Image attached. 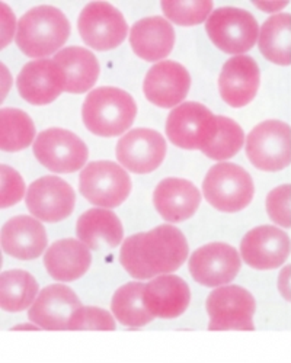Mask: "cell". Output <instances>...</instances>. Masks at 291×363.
<instances>
[{
  "label": "cell",
  "mask_w": 291,
  "mask_h": 363,
  "mask_svg": "<svg viewBox=\"0 0 291 363\" xmlns=\"http://www.w3.org/2000/svg\"><path fill=\"white\" fill-rule=\"evenodd\" d=\"M69 330H115L114 317L98 307H80L72 315Z\"/></svg>",
  "instance_id": "836d02e7"
},
{
  "label": "cell",
  "mask_w": 291,
  "mask_h": 363,
  "mask_svg": "<svg viewBox=\"0 0 291 363\" xmlns=\"http://www.w3.org/2000/svg\"><path fill=\"white\" fill-rule=\"evenodd\" d=\"M66 83L67 79L63 69L48 58L34 60L25 65L16 79L21 98L35 106L54 102L66 92Z\"/></svg>",
  "instance_id": "9a60e30c"
},
{
  "label": "cell",
  "mask_w": 291,
  "mask_h": 363,
  "mask_svg": "<svg viewBox=\"0 0 291 363\" xmlns=\"http://www.w3.org/2000/svg\"><path fill=\"white\" fill-rule=\"evenodd\" d=\"M119 163L131 173L148 174L155 172L166 157V141L155 130L136 128L126 133L116 143Z\"/></svg>",
  "instance_id": "5bb4252c"
},
{
  "label": "cell",
  "mask_w": 291,
  "mask_h": 363,
  "mask_svg": "<svg viewBox=\"0 0 291 363\" xmlns=\"http://www.w3.org/2000/svg\"><path fill=\"white\" fill-rule=\"evenodd\" d=\"M206 31L223 52L243 55L256 44L259 25L251 12L227 6L213 11L206 22Z\"/></svg>",
  "instance_id": "52a82bcc"
},
{
  "label": "cell",
  "mask_w": 291,
  "mask_h": 363,
  "mask_svg": "<svg viewBox=\"0 0 291 363\" xmlns=\"http://www.w3.org/2000/svg\"><path fill=\"white\" fill-rule=\"evenodd\" d=\"M137 115V105L130 94L119 87L94 89L82 106L84 127L99 137H116L127 133Z\"/></svg>",
  "instance_id": "7a4b0ae2"
},
{
  "label": "cell",
  "mask_w": 291,
  "mask_h": 363,
  "mask_svg": "<svg viewBox=\"0 0 291 363\" xmlns=\"http://www.w3.org/2000/svg\"><path fill=\"white\" fill-rule=\"evenodd\" d=\"M25 191V182L21 174L6 164L0 166V206L5 209L16 205L22 201Z\"/></svg>",
  "instance_id": "e575fe53"
},
{
  "label": "cell",
  "mask_w": 291,
  "mask_h": 363,
  "mask_svg": "<svg viewBox=\"0 0 291 363\" xmlns=\"http://www.w3.org/2000/svg\"><path fill=\"white\" fill-rule=\"evenodd\" d=\"M130 44L136 55L144 62H160L173 50V26L162 16L140 19L131 28Z\"/></svg>",
  "instance_id": "cb8c5ba5"
},
{
  "label": "cell",
  "mask_w": 291,
  "mask_h": 363,
  "mask_svg": "<svg viewBox=\"0 0 291 363\" xmlns=\"http://www.w3.org/2000/svg\"><path fill=\"white\" fill-rule=\"evenodd\" d=\"M146 284L130 282L115 291L111 310L116 321L126 327H143L153 321V315L146 308L143 301Z\"/></svg>",
  "instance_id": "f1b7e54d"
},
{
  "label": "cell",
  "mask_w": 291,
  "mask_h": 363,
  "mask_svg": "<svg viewBox=\"0 0 291 363\" xmlns=\"http://www.w3.org/2000/svg\"><path fill=\"white\" fill-rule=\"evenodd\" d=\"M270 220L282 228H291V185L285 184L273 189L265 201Z\"/></svg>",
  "instance_id": "d6a6232c"
},
{
  "label": "cell",
  "mask_w": 291,
  "mask_h": 363,
  "mask_svg": "<svg viewBox=\"0 0 291 363\" xmlns=\"http://www.w3.org/2000/svg\"><path fill=\"white\" fill-rule=\"evenodd\" d=\"M206 307L210 315L209 330H255L256 302L253 295L242 286H219L209 295Z\"/></svg>",
  "instance_id": "30bf717a"
},
{
  "label": "cell",
  "mask_w": 291,
  "mask_h": 363,
  "mask_svg": "<svg viewBox=\"0 0 291 363\" xmlns=\"http://www.w3.org/2000/svg\"><path fill=\"white\" fill-rule=\"evenodd\" d=\"M291 241L280 227L259 225L245 234L241 243L242 260L256 270H273L285 263Z\"/></svg>",
  "instance_id": "2e32d148"
},
{
  "label": "cell",
  "mask_w": 291,
  "mask_h": 363,
  "mask_svg": "<svg viewBox=\"0 0 291 363\" xmlns=\"http://www.w3.org/2000/svg\"><path fill=\"white\" fill-rule=\"evenodd\" d=\"M76 233L91 250L115 249L121 245L124 235L120 218L106 208L87 209L77 220Z\"/></svg>",
  "instance_id": "d4e9b609"
},
{
  "label": "cell",
  "mask_w": 291,
  "mask_h": 363,
  "mask_svg": "<svg viewBox=\"0 0 291 363\" xmlns=\"http://www.w3.org/2000/svg\"><path fill=\"white\" fill-rule=\"evenodd\" d=\"M165 16L180 26H195L207 22L213 13L212 0H163L160 4Z\"/></svg>",
  "instance_id": "1f68e13d"
},
{
  "label": "cell",
  "mask_w": 291,
  "mask_h": 363,
  "mask_svg": "<svg viewBox=\"0 0 291 363\" xmlns=\"http://www.w3.org/2000/svg\"><path fill=\"white\" fill-rule=\"evenodd\" d=\"M12 330H41V327L34 323V324H21V325L13 327Z\"/></svg>",
  "instance_id": "f35d334b"
},
{
  "label": "cell",
  "mask_w": 291,
  "mask_h": 363,
  "mask_svg": "<svg viewBox=\"0 0 291 363\" xmlns=\"http://www.w3.org/2000/svg\"><path fill=\"white\" fill-rule=\"evenodd\" d=\"M26 208L40 221L60 223L72 216L76 195L73 188L57 176H44L26 191Z\"/></svg>",
  "instance_id": "7c38bea8"
},
{
  "label": "cell",
  "mask_w": 291,
  "mask_h": 363,
  "mask_svg": "<svg viewBox=\"0 0 291 363\" xmlns=\"http://www.w3.org/2000/svg\"><path fill=\"white\" fill-rule=\"evenodd\" d=\"M260 72L249 55H235L224 63L219 76V92L221 99L231 108L249 105L259 90Z\"/></svg>",
  "instance_id": "ac0fdd59"
},
{
  "label": "cell",
  "mask_w": 291,
  "mask_h": 363,
  "mask_svg": "<svg viewBox=\"0 0 291 363\" xmlns=\"http://www.w3.org/2000/svg\"><path fill=\"white\" fill-rule=\"evenodd\" d=\"M277 286H278L281 296L285 301L291 302V264H287L280 270Z\"/></svg>",
  "instance_id": "8d00e7d4"
},
{
  "label": "cell",
  "mask_w": 291,
  "mask_h": 363,
  "mask_svg": "<svg viewBox=\"0 0 291 363\" xmlns=\"http://www.w3.org/2000/svg\"><path fill=\"white\" fill-rule=\"evenodd\" d=\"M245 144V134L241 125L227 116H219V134L202 153L212 160L223 162L235 157Z\"/></svg>",
  "instance_id": "4dcf8cb0"
},
{
  "label": "cell",
  "mask_w": 291,
  "mask_h": 363,
  "mask_svg": "<svg viewBox=\"0 0 291 363\" xmlns=\"http://www.w3.org/2000/svg\"><path fill=\"white\" fill-rule=\"evenodd\" d=\"M91 263V249L75 238L55 241L44 255V266L48 275L58 282L77 281L89 270Z\"/></svg>",
  "instance_id": "603a6c76"
},
{
  "label": "cell",
  "mask_w": 291,
  "mask_h": 363,
  "mask_svg": "<svg viewBox=\"0 0 291 363\" xmlns=\"http://www.w3.org/2000/svg\"><path fill=\"white\" fill-rule=\"evenodd\" d=\"M35 141L33 119L21 109L4 108L0 111V148L16 153Z\"/></svg>",
  "instance_id": "f546056e"
},
{
  "label": "cell",
  "mask_w": 291,
  "mask_h": 363,
  "mask_svg": "<svg viewBox=\"0 0 291 363\" xmlns=\"http://www.w3.org/2000/svg\"><path fill=\"white\" fill-rule=\"evenodd\" d=\"M0 29H2V41H0V48H5L13 37H16L15 31H18V23L13 12L4 2H0Z\"/></svg>",
  "instance_id": "d590c367"
},
{
  "label": "cell",
  "mask_w": 291,
  "mask_h": 363,
  "mask_svg": "<svg viewBox=\"0 0 291 363\" xmlns=\"http://www.w3.org/2000/svg\"><path fill=\"white\" fill-rule=\"evenodd\" d=\"M153 203L165 221L182 223L198 211L201 194L192 182L187 179L168 177L156 186Z\"/></svg>",
  "instance_id": "44dd1931"
},
{
  "label": "cell",
  "mask_w": 291,
  "mask_h": 363,
  "mask_svg": "<svg viewBox=\"0 0 291 363\" xmlns=\"http://www.w3.org/2000/svg\"><path fill=\"white\" fill-rule=\"evenodd\" d=\"M143 301L153 317L177 318L187 311L191 291L187 282L177 275H159L146 284Z\"/></svg>",
  "instance_id": "ffe728a7"
},
{
  "label": "cell",
  "mask_w": 291,
  "mask_h": 363,
  "mask_svg": "<svg viewBox=\"0 0 291 363\" xmlns=\"http://www.w3.org/2000/svg\"><path fill=\"white\" fill-rule=\"evenodd\" d=\"M187 257L185 235L169 224L128 237L120 252V262L127 274L140 281L172 274L185 263Z\"/></svg>",
  "instance_id": "6da1fadb"
},
{
  "label": "cell",
  "mask_w": 291,
  "mask_h": 363,
  "mask_svg": "<svg viewBox=\"0 0 291 363\" xmlns=\"http://www.w3.org/2000/svg\"><path fill=\"white\" fill-rule=\"evenodd\" d=\"M258 47L268 62L277 66L291 65V15L275 13L259 28Z\"/></svg>",
  "instance_id": "4316f807"
},
{
  "label": "cell",
  "mask_w": 291,
  "mask_h": 363,
  "mask_svg": "<svg viewBox=\"0 0 291 363\" xmlns=\"http://www.w3.org/2000/svg\"><path fill=\"white\" fill-rule=\"evenodd\" d=\"M246 156L258 170H284L291 164V127L278 119L258 124L246 137Z\"/></svg>",
  "instance_id": "8992f818"
},
{
  "label": "cell",
  "mask_w": 291,
  "mask_h": 363,
  "mask_svg": "<svg viewBox=\"0 0 291 363\" xmlns=\"http://www.w3.org/2000/svg\"><path fill=\"white\" fill-rule=\"evenodd\" d=\"M54 62L66 73V92L80 95L94 87L99 77V63L94 52L82 47H67L54 55Z\"/></svg>",
  "instance_id": "484cf974"
},
{
  "label": "cell",
  "mask_w": 291,
  "mask_h": 363,
  "mask_svg": "<svg viewBox=\"0 0 291 363\" xmlns=\"http://www.w3.org/2000/svg\"><path fill=\"white\" fill-rule=\"evenodd\" d=\"M242 257L226 243H210L197 249L190 257V272L202 286L219 288L230 284L241 270Z\"/></svg>",
  "instance_id": "4fadbf2b"
},
{
  "label": "cell",
  "mask_w": 291,
  "mask_h": 363,
  "mask_svg": "<svg viewBox=\"0 0 291 363\" xmlns=\"http://www.w3.org/2000/svg\"><path fill=\"white\" fill-rule=\"evenodd\" d=\"M190 87L188 70L177 62L165 60L146 74L143 92L146 99L159 108H177L187 98Z\"/></svg>",
  "instance_id": "e0dca14e"
},
{
  "label": "cell",
  "mask_w": 291,
  "mask_h": 363,
  "mask_svg": "<svg viewBox=\"0 0 291 363\" xmlns=\"http://www.w3.org/2000/svg\"><path fill=\"white\" fill-rule=\"evenodd\" d=\"M70 35V23L65 13L54 6H37L18 22L16 45L31 58L57 54Z\"/></svg>",
  "instance_id": "3957f363"
},
{
  "label": "cell",
  "mask_w": 291,
  "mask_h": 363,
  "mask_svg": "<svg viewBox=\"0 0 291 363\" xmlns=\"http://www.w3.org/2000/svg\"><path fill=\"white\" fill-rule=\"evenodd\" d=\"M77 29L83 43L97 51L120 47L128 35V25L123 13L106 2L86 5L79 15Z\"/></svg>",
  "instance_id": "9c48e42d"
},
{
  "label": "cell",
  "mask_w": 291,
  "mask_h": 363,
  "mask_svg": "<svg viewBox=\"0 0 291 363\" xmlns=\"http://www.w3.org/2000/svg\"><path fill=\"white\" fill-rule=\"evenodd\" d=\"M219 134V116L198 102L173 108L166 121L169 141L184 150H206Z\"/></svg>",
  "instance_id": "5b68a950"
},
{
  "label": "cell",
  "mask_w": 291,
  "mask_h": 363,
  "mask_svg": "<svg viewBox=\"0 0 291 363\" xmlns=\"http://www.w3.org/2000/svg\"><path fill=\"white\" fill-rule=\"evenodd\" d=\"M255 186L251 174L235 163L214 164L202 182V195L221 213L233 214L245 209L253 199Z\"/></svg>",
  "instance_id": "277c9868"
},
{
  "label": "cell",
  "mask_w": 291,
  "mask_h": 363,
  "mask_svg": "<svg viewBox=\"0 0 291 363\" xmlns=\"http://www.w3.org/2000/svg\"><path fill=\"white\" fill-rule=\"evenodd\" d=\"M80 307L82 302L73 289L54 284L38 294L34 304L29 307L28 318L43 330H69L72 315Z\"/></svg>",
  "instance_id": "d6986e66"
},
{
  "label": "cell",
  "mask_w": 291,
  "mask_h": 363,
  "mask_svg": "<svg viewBox=\"0 0 291 363\" xmlns=\"http://www.w3.org/2000/svg\"><path fill=\"white\" fill-rule=\"evenodd\" d=\"M38 294V282L25 270H6L0 275V307L4 311L19 313L29 308Z\"/></svg>",
  "instance_id": "83f0119b"
},
{
  "label": "cell",
  "mask_w": 291,
  "mask_h": 363,
  "mask_svg": "<svg viewBox=\"0 0 291 363\" xmlns=\"http://www.w3.org/2000/svg\"><path fill=\"white\" fill-rule=\"evenodd\" d=\"M47 233L35 217L18 216L2 228V249L18 260H34L47 249Z\"/></svg>",
  "instance_id": "7402d4cb"
},
{
  "label": "cell",
  "mask_w": 291,
  "mask_h": 363,
  "mask_svg": "<svg viewBox=\"0 0 291 363\" xmlns=\"http://www.w3.org/2000/svg\"><path fill=\"white\" fill-rule=\"evenodd\" d=\"M33 150L35 159L54 173L77 172L89 157L86 144L63 128H48L38 134Z\"/></svg>",
  "instance_id": "8fae6325"
},
{
  "label": "cell",
  "mask_w": 291,
  "mask_h": 363,
  "mask_svg": "<svg viewBox=\"0 0 291 363\" xmlns=\"http://www.w3.org/2000/svg\"><path fill=\"white\" fill-rule=\"evenodd\" d=\"M253 5L260 9L262 12H280L281 9H284L288 4L287 2H253Z\"/></svg>",
  "instance_id": "74e56055"
},
{
  "label": "cell",
  "mask_w": 291,
  "mask_h": 363,
  "mask_svg": "<svg viewBox=\"0 0 291 363\" xmlns=\"http://www.w3.org/2000/svg\"><path fill=\"white\" fill-rule=\"evenodd\" d=\"M79 191L83 198L99 208L120 206L131 194V179L121 164L92 162L79 176Z\"/></svg>",
  "instance_id": "ba28073f"
}]
</instances>
